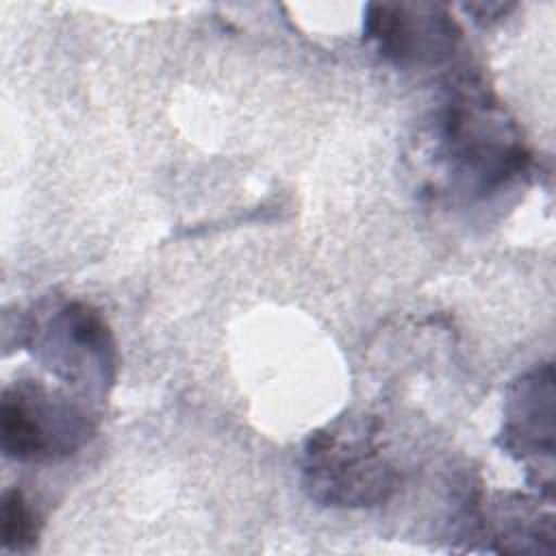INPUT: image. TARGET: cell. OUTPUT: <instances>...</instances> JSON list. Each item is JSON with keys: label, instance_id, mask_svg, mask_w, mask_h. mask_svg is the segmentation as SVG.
<instances>
[{"label": "cell", "instance_id": "cell-1", "mask_svg": "<svg viewBox=\"0 0 556 556\" xmlns=\"http://www.w3.org/2000/svg\"><path fill=\"white\" fill-rule=\"evenodd\" d=\"M439 156L469 193L497 191L528 167V150L504 109L478 80H460L439 117Z\"/></svg>", "mask_w": 556, "mask_h": 556}, {"label": "cell", "instance_id": "cell-2", "mask_svg": "<svg viewBox=\"0 0 556 556\" xmlns=\"http://www.w3.org/2000/svg\"><path fill=\"white\" fill-rule=\"evenodd\" d=\"M395 484L391 465L376 445V426L367 419H341L311 434L304 450L308 495L337 508L384 502Z\"/></svg>", "mask_w": 556, "mask_h": 556}, {"label": "cell", "instance_id": "cell-3", "mask_svg": "<svg viewBox=\"0 0 556 556\" xmlns=\"http://www.w3.org/2000/svg\"><path fill=\"white\" fill-rule=\"evenodd\" d=\"M91 432L89 413L39 380H15L2 393V452L13 460L41 463L72 456Z\"/></svg>", "mask_w": 556, "mask_h": 556}, {"label": "cell", "instance_id": "cell-4", "mask_svg": "<svg viewBox=\"0 0 556 556\" xmlns=\"http://www.w3.org/2000/svg\"><path fill=\"white\" fill-rule=\"evenodd\" d=\"M26 332L35 356L67 384L104 391L113 382L115 341L93 306L65 302Z\"/></svg>", "mask_w": 556, "mask_h": 556}, {"label": "cell", "instance_id": "cell-5", "mask_svg": "<svg viewBox=\"0 0 556 556\" xmlns=\"http://www.w3.org/2000/svg\"><path fill=\"white\" fill-rule=\"evenodd\" d=\"M365 35L395 65H439L447 61L460 28L441 4H369Z\"/></svg>", "mask_w": 556, "mask_h": 556}, {"label": "cell", "instance_id": "cell-6", "mask_svg": "<svg viewBox=\"0 0 556 556\" xmlns=\"http://www.w3.org/2000/svg\"><path fill=\"white\" fill-rule=\"evenodd\" d=\"M504 447L521 458L545 456L554 450V378L552 365L526 374L506 404Z\"/></svg>", "mask_w": 556, "mask_h": 556}, {"label": "cell", "instance_id": "cell-7", "mask_svg": "<svg viewBox=\"0 0 556 556\" xmlns=\"http://www.w3.org/2000/svg\"><path fill=\"white\" fill-rule=\"evenodd\" d=\"M0 539L7 552H24L37 541V517L20 489H9L2 495Z\"/></svg>", "mask_w": 556, "mask_h": 556}]
</instances>
